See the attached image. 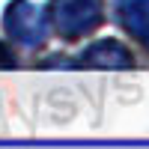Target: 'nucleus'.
Instances as JSON below:
<instances>
[{"instance_id":"nucleus-5","label":"nucleus","mask_w":149,"mask_h":149,"mask_svg":"<svg viewBox=\"0 0 149 149\" xmlns=\"http://www.w3.org/2000/svg\"><path fill=\"white\" fill-rule=\"evenodd\" d=\"M12 66H15V54L6 42H0V69H12Z\"/></svg>"},{"instance_id":"nucleus-2","label":"nucleus","mask_w":149,"mask_h":149,"mask_svg":"<svg viewBox=\"0 0 149 149\" xmlns=\"http://www.w3.org/2000/svg\"><path fill=\"white\" fill-rule=\"evenodd\" d=\"M3 33L18 48H39L51 33L48 12L30 0H12L3 12Z\"/></svg>"},{"instance_id":"nucleus-3","label":"nucleus","mask_w":149,"mask_h":149,"mask_svg":"<svg viewBox=\"0 0 149 149\" xmlns=\"http://www.w3.org/2000/svg\"><path fill=\"white\" fill-rule=\"evenodd\" d=\"M74 69H128L134 66V54L128 51L119 39H98L86 45L74 57Z\"/></svg>"},{"instance_id":"nucleus-4","label":"nucleus","mask_w":149,"mask_h":149,"mask_svg":"<svg viewBox=\"0 0 149 149\" xmlns=\"http://www.w3.org/2000/svg\"><path fill=\"white\" fill-rule=\"evenodd\" d=\"M113 15L131 39L149 48V0H113Z\"/></svg>"},{"instance_id":"nucleus-1","label":"nucleus","mask_w":149,"mask_h":149,"mask_svg":"<svg viewBox=\"0 0 149 149\" xmlns=\"http://www.w3.org/2000/svg\"><path fill=\"white\" fill-rule=\"evenodd\" d=\"M48 24L63 39H84L104 21V0H51Z\"/></svg>"}]
</instances>
